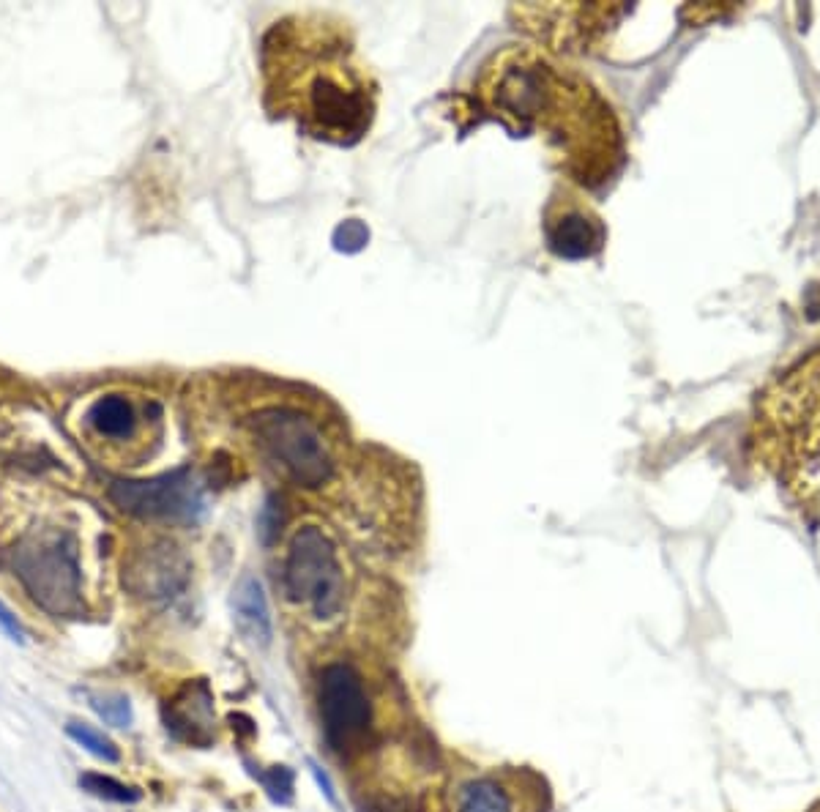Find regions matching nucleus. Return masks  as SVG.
I'll use <instances>...</instances> for the list:
<instances>
[{
    "mask_svg": "<svg viewBox=\"0 0 820 812\" xmlns=\"http://www.w3.org/2000/svg\"><path fill=\"white\" fill-rule=\"evenodd\" d=\"M476 99L512 134L542 132L574 184L605 186L624 165L621 126L602 93L536 47L495 52Z\"/></svg>",
    "mask_w": 820,
    "mask_h": 812,
    "instance_id": "obj_1",
    "label": "nucleus"
},
{
    "mask_svg": "<svg viewBox=\"0 0 820 812\" xmlns=\"http://www.w3.org/2000/svg\"><path fill=\"white\" fill-rule=\"evenodd\" d=\"M266 102L301 132L353 145L375 118V83L356 58L348 28L323 14L277 22L263 42Z\"/></svg>",
    "mask_w": 820,
    "mask_h": 812,
    "instance_id": "obj_2",
    "label": "nucleus"
},
{
    "mask_svg": "<svg viewBox=\"0 0 820 812\" xmlns=\"http://www.w3.org/2000/svg\"><path fill=\"white\" fill-rule=\"evenodd\" d=\"M246 432L260 460L290 484L320 490L337 476L342 438L337 424L323 419L318 402H309L307 397H301V402H268L246 416Z\"/></svg>",
    "mask_w": 820,
    "mask_h": 812,
    "instance_id": "obj_3",
    "label": "nucleus"
},
{
    "mask_svg": "<svg viewBox=\"0 0 820 812\" xmlns=\"http://www.w3.org/2000/svg\"><path fill=\"white\" fill-rule=\"evenodd\" d=\"M758 446L782 473L820 468V348L771 386L758 408Z\"/></svg>",
    "mask_w": 820,
    "mask_h": 812,
    "instance_id": "obj_4",
    "label": "nucleus"
},
{
    "mask_svg": "<svg viewBox=\"0 0 820 812\" xmlns=\"http://www.w3.org/2000/svg\"><path fill=\"white\" fill-rule=\"evenodd\" d=\"M3 564L52 618H80L85 613L80 542L72 531L33 528L3 553Z\"/></svg>",
    "mask_w": 820,
    "mask_h": 812,
    "instance_id": "obj_5",
    "label": "nucleus"
},
{
    "mask_svg": "<svg viewBox=\"0 0 820 812\" xmlns=\"http://www.w3.org/2000/svg\"><path fill=\"white\" fill-rule=\"evenodd\" d=\"M282 591L293 605H309L318 618H334L345 602V572L337 545L320 525H301L290 536Z\"/></svg>",
    "mask_w": 820,
    "mask_h": 812,
    "instance_id": "obj_6",
    "label": "nucleus"
},
{
    "mask_svg": "<svg viewBox=\"0 0 820 812\" xmlns=\"http://www.w3.org/2000/svg\"><path fill=\"white\" fill-rule=\"evenodd\" d=\"M110 498L121 512L143 520L195 523L203 512V490L189 468L162 473L143 482L121 479L110 487Z\"/></svg>",
    "mask_w": 820,
    "mask_h": 812,
    "instance_id": "obj_7",
    "label": "nucleus"
},
{
    "mask_svg": "<svg viewBox=\"0 0 820 812\" xmlns=\"http://www.w3.org/2000/svg\"><path fill=\"white\" fill-rule=\"evenodd\" d=\"M320 717H323V733L331 750L350 752L364 744L372 725V709L364 692L359 673L334 662L320 673Z\"/></svg>",
    "mask_w": 820,
    "mask_h": 812,
    "instance_id": "obj_8",
    "label": "nucleus"
},
{
    "mask_svg": "<svg viewBox=\"0 0 820 812\" xmlns=\"http://www.w3.org/2000/svg\"><path fill=\"white\" fill-rule=\"evenodd\" d=\"M544 236L547 247L558 257H591L605 247L607 230L594 208L583 203L572 189H558L544 211Z\"/></svg>",
    "mask_w": 820,
    "mask_h": 812,
    "instance_id": "obj_9",
    "label": "nucleus"
},
{
    "mask_svg": "<svg viewBox=\"0 0 820 812\" xmlns=\"http://www.w3.org/2000/svg\"><path fill=\"white\" fill-rule=\"evenodd\" d=\"M189 564L170 542L145 547L123 566V583L134 597L170 599L186 586Z\"/></svg>",
    "mask_w": 820,
    "mask_h": 812,
    "instance_id": "obj_10",
    "label": "nucleus"
},
{
    "mask_svg": "<svg viewBox=\"0 0 820 812\" xmlns=\"http://www.w3.org/2000/svg\"><path fill=\"white\" fill-rule=\"evenodd\" d=\"M164 722L178 741L205 747L214 741V698L205 681H189L164 703Z\"/></svg>",
    "mask_w": 820,
    "mask_h": 812,
    "instance_id": "obj_11",
    "label": "nucleus"
},
{
    "mask_svg": "<svg viewBox=\"0 0 820 812\" xmlns=\"http://www.w3.org/2000/svg\"><path fill=\"white\" fill-rule=\"evenodd\" d=\"M233 618H236L238 632L252 646H271V638H274L271 610H268L263 586L257 583L255 577H244L233 591Z\"/></svg>",
    "mask_w": 820,
    "mask_h": 812,
    "instance_id": "obj_12",
    "label": "nucleus"
},
{
    "mask_svg": "<svg viewBox=\"0 0 820 812\" xmlns=\"http://www.w3.org/2000/svg\"><path fill=\"white\" fill-rule=\"evenodd\" d=\"M85 422L99 438L107 441H132L140 430V413L126 394H104L91 402Z\"/></svg>",
    "mask_w": 820,
    "mask_h": 812,
    "instance_id": "obj_13",
    "label": "nucleus"
},
{
    "mask_svg": "<svg viewBox=\"0 0 820 812\" xmlns=\"http://www.w3.org/2000/svg\"><path fill=\"white\" fill-rule=\"evenodd\" d=\"M80 788L88 791L96 799H104V802H115V804H134L140 802L143 793L132 788V785H123L115 777H107V774H96V771H88L80 777Z\"/></svg>",
    "mask_w": 820,
    "mask_h": 812,
    "instance_id": "obj_14",
    "label": "nucleus"
},
{
    "mask_svg": "<svg viewBox=\"0 0 820 812\" xmlns=\"http://www.w3.org/2000/svg\"><path fill=\"white\" fill-rule=\"evenodd\" d=\"M460 812H512L506 793L490 780H479L465 788Z\"/></svg>",
    "mask_w": 820,
    "mask_h": 812,
    "instance_id": "obj_15",
    "label": "nucleus"
},
{
    "mask_svg": "<svg viewBox=\"0 0 820 812\" xmlns=\"http://www.w3.org/2000/svg\"><path fill=\"white\" fill-rule=\"evenodd\" d=\"M66 733H69V739L77 741L82 750L91 752L93 758H99V761L104 763H118L121 761V752H118V747H115L113 741L104 736L102 730L91 728V725H85V722H69L66 725Z\"/></svg>",
    "mask_w": 820,
    "mask_h": 812,
    "instance_id": "obj_16",
    "label": "nucleus"
},
{
    "mask_svg": "<svg viewBox=\"0 0 820 812\" xmlns=\"http://www.w3.org/2000/svg\"><path fill=\"white\" fill-rule=\"evenodd\" d=\"M91 706L104 722H110L115 728H129L132 725V706H129V698H123V695L91 698Z\"/></svg>",
    "mask_w": 820,
    "mask_h": 812,
    "instance_id": "obj_17",
    "label": "nucleus"
},
{
    "mask_svg": "<svg viewBox=\"0 0 820 812\" xmlns=\"http://www.w3.org/2000/svg\"><path fill=\"white\" fill-rule=\"evenodd\" d=\"M260 782L274 802L287 804L293 799V771L285 766H274L268 774H260Z\"/></svg>",
    "mask_w": 820,
    "mask_h": 812,
    "instance_id": "obj_18",
    "label": "nucleus"
},
{
    "mask_svg": "<svg viewBox=\"0 0 820 812\" xmlns=\"http://www.w3.org/2000/svg\"><path fill=\"white\" fill-rule=\"evenodd\" d=\"M0 627L6 629L11 635V640H17V643H22L25 640V629H22V624L17 621V616L11 613L9 607L0 602Z\"/></svg>",
    "mask_w": 820,
    "mask_h": 812,
    "instance_id": "obj_19",
    "label": "nucleus"
},
{
    "mask_svg": "<svg viewBox=\"0 0 820 812\" xmlns=\"http://www.w3.org/2000/svg\"><path fill=\"white\" fill-rule=\"evenodd\" d=\"M312 774H315V780H318V785L323 788V793H326L328 799H331V802H337V796H334V785H331V780H328L326 774H323L315 763H312Z\"/></svg>",
    "mask_w": 820,
    "mask_h": 812,
    "instance_id": "obj_20",
    "label": "nucleus"
}]
</instances>
